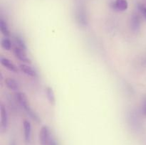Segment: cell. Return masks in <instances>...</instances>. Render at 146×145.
Masks as SVG:
<instances>
[{"instance_id": "cell-1", "label": "cell", "mask_w": 146, "mask_h": 145, "mask_svg": "<svg viewBox=\"0 0 146 145\" xmlns=\"http://www.w3.org/2000/svg\"><path fill=\"white\" fill-rule=\"evenodd\" d=\"M15 98L17 100V102L19 103V105L24 108V110L26 111L27 114H28L29 116L33 119V120L35 121L37 123H39L41 122V119H40L39 116L37 115L36 112L29 105V100L27 98V95L25 93L22 92H17L15 93Z\"/></svg>"}, {"instance_id": "cell-2", "label": "cell", "mask_w": 146, "mask_h": 145, "mask_svg": "<svg viewBox=\"0 0 146 145\" xmlns=\"http://www.w3.org/2000/svg\"><path fill=\"white\" fill-rule=\"evenodd\" d=\"M0 130L1 133H4L9 127V115L7 108L2 103L0 105Z\"/></svg>"}, {"instance_id": "cell-3", "label": "cell", "mask_w": 146, "mask_h": 145, "mask_svg": "<svg viewBox=\"0 0 146 145\" xmlns=\"http://www.w3.org/2000/svg\"><path fill=\"white\" fill-rule=\"evenodd\" d=\"M51 132L48 126H43L39 132V141L41 145H48L51 139Z\"/></svg>"}, {"instance_id": "cell-4", "label": "cell", "mask_w": 146, "mask_h": 145, "mask_svg": "<svg viewBox=\"0 0 146 145\" xmlns=\"http://www.w3.org/2000/svg\"><path fill=\"white\" fill-rule=\"evenodd\" d=\"M13 51H14V55H15L19 61H22V62L24 63H31V61H30L29 57L27 55L26 51L19 48V47L16 46L15 48H14V50H13Z\"/></svg>"}, {"instance_id": "cell-5", "label": "cell", "mask_w": 146, "mask_h": 145, "mask_svg": "<svg viewBox=\"0 0 146 145\" xmlns=\"http://www.w3.org/2000/svg\"><path fill=\"white\" fill-rule=\"evenodd\" d=\"M0 63L1 65L8 69L9 71H12L14 72H19V68H17V65L11 61L7 58H4V57H1L0 58Z\"/></svg>"}, {"instance_id": "cell-6", "label": "cell", "mask_w": 146, "mask_h": 145, "mask_svg": "<svg viewBox=\"0 0 146 145\" xmlns=\"http://www.w3.org/2000/svg\"><path fill=\"white\" fill-rule=\"evenodd\" d=\"M19 69L21 72H24L25 75H28V76L31 77V78H37L38 77V74H37L36 71L32 68V67L29 66L27 64L23 63L19 65Z\"/></svg>"}, {"instance_id": "cell-7", "label": "cell", "mask_w": 146, "mask_h": 145, "mask_svg": "<svg viewBox=\"0 0 146 145\" xmlns=\"http://www.w3.org/2000/svg\"><path fill=\"white\" fill-rule=\"evenodd\" d=\"M24 139L27 143H29L31 139V125L28 120H24L23 123Z\"/></svg>"}, {"instance_id": "cell-8", "label": "cell", "mask_w": 146, "mask_h": 145, "mask_svg": "<svg viewBox=\"0 0 146 145\" xmlns=\"http://www.w3.org/2000/svg\"><path fill=\"white\" fill-rule=\"evenodd\" d=\"M128 7V3L127 0H115L113 3V8L117 11H125V10H127Z\"/></svg>"}, {"instance_id": "cell-9", "label": "cell", "mask_w": 146, "mask_h": 145, "mask_svg": "<svg viewBox=\"0 0 146 145\" xmlns=\"http://www.w3.org/2000/svg\"><path fill=\"white\" fill-rule=\"evenodd\" d=\"M4 82H5L7 88L11 90L18 91V90L19 89V85L18 82L14 78H7L4 80Z\"/></svg>"}, {"instance_id": "cell-10", "label": "cell", "mask_w": 146, "mask_h": 145, "mask_svg": "<svg viewBox=\"0 0 146 145\" xmlns=\"http://www.w3.org/2000/svg\"><path fill=\"white\" fill-rule=\"evenodd\" d=\"M141 23L140 16L137 14H133L131 20V27L133 31H138L141 27Z\"/></svg>"}, {"instance_id": "cell-11", "label": "cell", "mask_w": 146, "mask_h": 145, "mask_svg": "<svg viewBox=\"0 0 146 145\" xmlns=\"http://www.w3.org/2000/svg\"><path fill=\"white\" fill-rule=\"evenodd\" d=\"M46 98L48 99V102L51 105H55L56 104V97L55 94H54V90L51 87H47L46 88Z\"/></svg>"}, {"instance_id": "cell-12", "label": "cell", "mask_w": 146, "mask_h": 145, "mask_svg": "<svg viewBox=\"0 0 146 145\" xmlns=\"http://www.w3.org/2000/svg\"><path fill=\"white\" fill-rule=\"evenodd\" d=\"M0 31L4 36L9 37L10 36V31L9 29L8 25L2 18H0Z\"/></svg>"}, {"instance_id": "cell-13", "label": "cell", "mask_w": 146, "mask_h": 145, "mask_svg": "<svg viewBox=\"0 0 146 145\" xmlns=\"http://www.w3.org/2000/svg\"><path fill=\"white\" fill-rule=\"evenodd\" d=\"M14 42H15L16 45L17 47L21 48V49L24 50V51H27V45H26L25 42L24 41V40L22 39L21 37H20L19 36H14Z\"/></svg>"}, {"instance_id": "cell-14", "label": "cell", "mask_w": 146, "mask_h": 145, "mask_svg": "<svg viewBox=\"0 0 146 145\" xmlns=\"http://www.w3.org/2000/svg\"><path fill=\"white\" fill-rule=\"evenodd\" d=\"M1 47L4 48L5 51H10L11 48V40L8 38V37H5L1 40Z\"/></svg>"}, {"instance_id": "cell-15", "label": "cell", "mask_w": 146, "mask_h": 145, "mask_svg": "<svg viewBox=\"0 0 146 145\" xmlns=\"http://www.w3.org/2000/svg\"><path fill=\"white\" fill-rule=\"evenodd\" d=\"M138 8L140 12L141 13V14L143 16L144 18L146 19V6L144 5L143 4H139L138 5Z\"/></svg>"}, {"instance_id": "cell-16", "label": "cell", "mask_w": 146, "mask_h": 145, "mask_svg": "<svg viewBox=\"0 0 146 145\" xmlns=\"http://www.w3.org/2000/svg\"><path fill=\"white\" fill-rule=\"evenodd\" d=\"M142 110L144 115L146 117V96H144L143 98L142 102Z\"/></svg>"}, {"instance_id": "cell-17", "label": "cell", "mask_w": 146, "mask_h": 145, "mask_svg": "<svg viewBox=\"0 0 146 145\" xmlns=\"http://www.w3.org/2000/svg\"><path fill=\"white\" fill-rule=\"evenodd\" d=\"M48 145H58V143H57V142L55 140V139H53V138H51V140H50L49 143H48Z\"/></svg>"}, {"instance_id": "cell-18", "label": "cell", "mask_w": 146, "mask_h": 145, "mask_svg": "<svg viewBox=\"0 0 146 145\" xmlns=\"http://www.w3.org/2000/svg\"><path fill=\"white\" fill-rule=\"evenodd\" d=\"M9 145H16V144H15V142H14V141H11V142H10Z\"/></svg>"}]
</instances>
